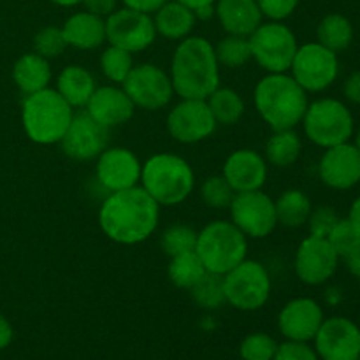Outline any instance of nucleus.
<instances>
[{"label":"nucleus","instance_id":"f257e3e1","mask_svg":"<svg viewBox=\"0 0 360 360\" xmlns=\"http://www.w3.org/2000/svg\"><path fill=\"white\" fill-rule=\"evenodd\" d=\"M160 221V206L141 185L108 193L98 210V227L116 245L134 246L150 239Z\"/></svg>","mask_w":360,"mask_h":360},{"label":"nucleus","instance_id":"f03ea898","mask_svg":"<svg viewBox=\"0 0 360 360\" xmlns=\"http://www.w3.org/2000/svg\"><path fill=\"white\" fill-rule=\"evenodd\" d=\"M220 69L214 46L200 35H188L178 42L171 58L174 94L179 98H207L220 86Z\"/></svg>","mask_w":360,"mask_h":360},{"label":"nucleus","instance_id":"7ed1b4c3","mask_svg":"<svg viewBox=\"0 0 360 360\" xmlns=\"http://www.w3.org/2000/svg\"><path fill=\"white\" fill-rule=\"evenodd\" d=\"M253 104L273 130L295 129L309 104L308 94L288 72L266 74L253 90Z\"/></svg>","mask_w":360,"mask_h":360},{"label":"nucleus","instance_id":"20e7f679","mask_svg":"<svg viewBox=\"0 0 360 360\" xmlns=\"http://www.w3.org/2000/svg\"><path fill=\"white\" fill-rule=\"evenodd\" d=\"M139 185L160 207L183 204L195 188V172L183 157L155 153L141 169Z\"/></svg>","mask_w":360,"mask_h":360},{"label":"nucleus","instance_id":"39448f33","mask_svg":"<svg viewBox=\"0 0 360 360\" xmlns=\"http://www.w3.org/2000/svg\"><path fill=\"white\" fill-rule=\"evenodd\" d=\"M74 118V109L55 88L27 95L21 105V125L28 139L41 146L60 144Z\"/></svg>","mask_w":360,"mask_h":360},{"label":"nucleus","instance_id":"423d86ee","mask_svg":"<svg viewBox=\"0 0 360 360\" xmlns=\"http://www.w3.org/2000/svg\"><path fill=\"white\" fill-rule=\"evenodd\" d=\"M195 253L207 273L224 276L248 259V238L231 220H213L197 232Z\"/></svg>","mask_w":360,"mask_h":360},{"label":"nucleus","instance_id":"0eeeda50","mask_svg":"<svg viewBox=\"0 0 360 360\" xmlns=\"http://www.w3.org/2000/svg\"><path fill=\"white\" fill-rule=\"evenodd\" d=\"M301 125L306 139L323 150L348 143L355 134L354 112L343 101L334 97L309 102Z\"/></svg>","mask_w":360,"mask_h":360},{"label":"nucleus","instance_id":"6e6552de","mask_svg":"<svg viewBox=\"0 0 360 360\" xmlns=\"http://www.w3.org/2000/svg\"><path fill=\"white\" fill-rule=\"evenodd\" d=\"M252 60L267 74L288 72L299 42L285 21H262L250 35Z\"/></svg>","mask_w":360,"mask_h":360},{"label":"nucleus","instance_id":"1a4fd4ad","mask_svg":"<svg viewBox=\"0 0 360 360\" xmlns=\"http://www.w3.org/2000/svg\"><path fill=\"white\" fill-rule=\"evenodd\" d=\"M271 290V274L259 260L245 259L224 274L225 302L239 311H257L264 308L269 301Z\"/></svg>","mask_w":360,"mask_h":360},{"label":"nucleus","instance_id":"9d476101","mask_svg":"<svg viewBox=\"0 0 360 360\" xmlns=\"http://www.w3.org/2000/svg\"><path fill=\"white\" fill-rule=\"evenodd\" d=\"M340 69L338 53L315 41L299 46L288 72L306 94H322L336 83Z\"/></svg>","mask_w":360,"mask_h":360},{"label":"nucleus","instance_id":"9b49d317","mask_svg":"<svg viewBox=\"0 0 360 360\" xmlns=\"http://www.w3.org/2000/svg\"><path fill=\"white\" fill-rule=\"evenodd\" d=\"M229 214V220L248 239L267 238L278 227L274 199L262 190L236 193Z\"/></svg>","mask_w":360,"mask_h":360},{"label":"nucleus","instance_id":"f8f14e48","mask_svg":"<svg viewBox=\"0 0 360 360\" xmlns=\"http://www.w3.org/2000/svg\"><path fill=\"white\" fill-rule=\"evenodd\" d=\"M122 86L134 105L144 111H160L176 95L169 72L155 63L134 65Z\"/></svg>","mask_w":360,"mask_h":360},{"label":"nucleus","instance_id":"ddd939ff","mask_svg":"<svg viewBox=\"0 0 360 360\" xmlns=\"http://www.w3.org/2000/svg\"><path fill=\"white\" fill-rule=\"evenodd\" d=\"M105 41L125 51H146L157 41L153 16L130 7H118L105 18Z\"/></svg>","mask_w":360,"mask_h":360},{"label":"nucleus","instance_id":"4468645a","mask_svg":"<svg viewBox=\"0 0 360 360\" xmlns=\"http://www.w3.org/2000/svg\"><path fill=\"white\" fill-rule=\"evenodd\" d=\"M167 132L176 143L197 144L217 132V120L206 98H181L167 115Z\"/></svg>","mask_w":360,"mask_h":360},{"label":"nucleus","instance_id":"2eb2a0df","mask_svg":"<svg viewBox=\"0 0 360 360\" xmlns=\"http://www.w3.org/2000/svg\"><path fill=\"white\" fill-rule=\"evenodd\" d=\"M340 255L327 238L308 236L295 250L294 271L304 285H323L334 278L340 267Z\"/></svg>","mask_w":360,"mask_h":360},{"label":"nucleus","instance_id":"dca6fc26","mask_svg":"<svg viewBox=\"0 0 360 360\" xmlns=\"http://www.w3.org/2000/svg\"><path fill=\"white\" fill-rule=\"evenodd\" d=\"M95 160V178L108 193L139 185L143 162L129 148L108 146Z\"/></svg>","mask_w":360,"mask_h":360},{"label":"nucleus","instance_id":"f3484780","mask_svg":"<svg viewBox=\"0 0 360 360\" xmlns=\"http://www.w3.org/2000/svg\"><path fill=\"white\" fill-rule=\"evenodd\" d=\"M313 343L320 360H359L360 327L347 316H330L323 320Z\"/></svg>","mask_w":360,"mask_h":360},{"label":"nucleus","instance_id":"a211bd4d","mask_svg":"<svg viewBox=\"0 0 360 360\" xmlns=\"http://www.w3.org/2000/svg\"><path fill=\"white\" fill-rule=\"evenodd\" d=\"M109 130L95 122L86 111L74 112L69 129L63 134L60 146L69 158L77 162L95 160L108 148Z\"/></svg>","mask_w":360,"mask_h":360},{"label":"nucleus","instance_id":"6ab92c4d","mask_svg":"<svg viewBox=\"0 0 360 360\" xmlns=\"http://www.w3.org/2000/svg\"><path fill=\"white\" fill-rule=\"evenodd\" d=\"M319 178L333 190H352L360 183V151L354 143L323 150L319 162Z\"/></svg>","mask_w":360,"mask_h":360},{"label":"nucleus","instance_id":"aec40b11","mask_svg":"<svg viewBox=\"0 0 360 360\" xmlns=\"http://www.w3.org/2000/svg\"><path fill=\"white\" fill-rule=\"evenodd\" d=\"M323 320V309L315 299L295 297L285 302L278 313V329L285 340L309 343L315 340Z\"/></svg>","mask_w":360,"mask_h":360},{"label":"nucleus","instance_id":"412c9836","mask_svg":"<svg viewBox=\"0 0 360 360\" xmlns=\"http://www.w3.org/2000/svg\"><path fill=\"white\" fill-rule=\"evenodd\" d=\"M267 169L269 164L262 153L250 148L236 150L225 158L221 176L234 188L236 193L262 190L267 181Z\"/></svg>","mask_w":360,"mask_h":360},{"label":"nucleus","instance_id":"4be33fe9","mask_svg":"<svg viewBox=\"0 0 360 360\" xmlns=\"http://www.w3.org/2000/svg\"><path fill=\"white\" fill-rule=\"evenodd\" d=\"M136 105L130 101L122 84H105L97 86L91 98L88 101L84 111L97 123L108 130L122 127L132 120L136 112Z\"/></svg>","mask_w":360,"mask_h":360},{"label":"nucleus","instance_id":"5701e85b","mask_svg":"<svg viewBox=\"0 0 360 360\" xmlns=\"http://www.w3.org/2000/svg\"><path fill=\"white\" fill-rule=\"evenodd\" d=\"M214 18L225 34L250 37L264 21L257 0H217Z\"/></svg>","mask_w":360,"mask_h":360},{"label":"nucleus","instance_id":"b1692460","mask_svg":"<svg viewBox=\"0 0 360 360\" xmlns=\"http://www.w3.org/2000/svg\"><path fill=\"white\" fill-rule=\"evenodd\" d=\"M62 32L67 46L81 49V51H91L108 42L105 41V20L88 11H77L70 14L63 21Z\"/></svg>","mask_w":360,"mask_h":360},{"label":"nucleus","instance_id":"393cba45","mask_svg":"<svg viewBox=\"0 0 360 360\" xmlns=\"http://www.w3.org/2000/svg\"><path fill=\"white\" fill-rule=\"evenodd\" d=\"M151 16H153L157 35H162L169 41H183L188 35H192L197 25L195 13L178 0L165 2Z\"/></svg>","mask_w":360,"mask_h":360},{"label":"nucleus","instance_id":"a878e982","mask_svg":"<svg viewBox=\"0 0 360 360\" xmlns=\"http://www.w3.org/2000/svg\"><path fill=\"white\" fill-rule=\"evenodd\" d=\"M11 76H13L18 90L27 97V95L35 94V91L49 88L53 77L51 63H49L48 58L37 55L35 51L25 53L14 62Z\"/></svg>","mask_w":360,"mask_h":360},{"label":"nucleus","instance_id":"bb28decb","mask_svg":"<svg viewBox=\"0 0 360 360\" xmlns=\"http://www.w3.org/2000/svg\"><path fill=\"white\" fill-rule=\"evenodd\" d=\"M55 90L67 101L72 109H84L94 91L97 90L95 77L86 67L67 65L56 76Z\"/></svg>","mask_w":360,"mask_h":360},{"label":"nucleus","instance_id":"cd10ccee","mask_svg":"<svg viewBox=\"0 0 360 360\" xmlns=\"http://www.w3.org/2000/svg\"><path fill=\"white\" fill-rule=\"evenodd\" d=\"M302 151V139L295 129L273 130V136L267 139L264 158L267 164L278 169H287L299 160Z\"/></svg>","mask_w":360,"mask_h":360},{"label":"nucleus","instance_id":"c85d7f7f","mask_svg":"<svg viewBox=\"0 0 360 360\" xmlns=\"http://www.w3.org/2000/svg\"><path fill=\"white\" fill-rule=\"evenodd\" d=\"M274 207H276L278 225H283L287 229H299L308 224L313 204L302 190L288 188L274 200Z\"/></svg>","mask_w":360,"mask_h":360},{"label":"nucleus","instance_id":"c756f323","mask_svg":"<svg viewBox=\"0 0 360 360\" xmlns=\"http://www.w3.org/2000/svg\"><path fill=\"white\" fill-rule=\"evenodd\" d=\"M354 37V25L345 14H327L316 25V42H320L334 53H341L350 48Z\"/></svg>","mask_w":360,"mask_h":360},{"label":"nucleus","instance_id":"7c9ffc66","mask_svg":"<svg viewBox=\"0 0 360 360\" xmlns=\"http://www.w3.org/2000/svg\"><path fill=\"white\" fill-rule=\"evenodd\" d=\"M207 105H210L211 112H213L214 120L218 125L232 127L243 118L246 111V104L243 101L241 94L236 91L234 88L229 86H218L210 97L206 98Z\"/></svg>","mask_w":360,"mask_h":360},{"label":"nucleus","instance_id":"2f4dec72","mask_svg":"<svg viewBox=\"0 0 360 360\" xmlns=\"http://www.w3.org/2000/svg\"><path fill=\"white\" fill-rule=\"evenodd\" d=\"M206 273V267L200 262L195 250L171 257V262L167 266V276L171 283L183 290H190Z\"/></svg>","mask_w":360,"mask_h":360},{"label":"nucleus","instance_id":"473e14b6","mask_svg":"<svg viewBox=\"0 0 360 360\" xmlns=\"http://www.w3.org/2000/svg\"><path fill=\"white\" fill-rule=\"evenodd\" d=\"M214 55H217L220 67L241 69V67H245L252 60L250 39L241 37V35L227 34L214 44Z\"/></svg>","mask_w":360,"mask_h":360},{"label":"nucleus","instance_id":"72a5a7b5","mask_svg":"<svg viewBox=\"0 0 360 360\" xmlns=\"http://www.w3.org/2000/svg\"><path fill=\"white\" fill-rule=\"evenodd\" d=\"M134 55L118 48V46L109 44L101 55V70L105 79L111 81L112 84H123L130 70L134 69Z\"/></svg>","mask_w":360,"mask_h":360},{"label":"nucleus","instance_id":"f704fd0d","mask_svg":"<svg viewBox=\"0 0 360 360\" xmlns=\"http://www.w3.org/2000/svg\"><path fill=\"white\" fill-rule=\"evenodd\" d=\"M190 295L197 306L204 309H217L225 302L224 292V276L213 273H206L192 288Z\"/></svg>","mask_w":360,"mask_h":360},{"label":"nucleus","instance_id":"c9c22d12","mask_svg":"<svg viewBox=\"0 0 360 360\" xmlns=\"http://www.w3.org/2000/svg\"><path fill=\"white\" fill-rule=\"evenodd\" d=\"M197 243V231L190 225L174 224L165 229L160 236V246L165 255L176 257L181 253L193 252Z\"/></svg>","mask_w":360,"mask_h":360},{"label":"nucleus","instance_id":"e433bc0d","mask_svg":"<svg viewBox=\"0 0 360 360\" xmlns=\"http://www.w3.org/2000/svg\"><path fill=\"white\" fill-rule=\"evenodd\" d=\"M199 195L207 207H213V210H229L236 192L224 176L214 174L204 179L202 185H200Z\"/></svg>","mask_w":360,"mask_h":360},{"label":"nucleus","instance_id":"4c0bfd02","mask_svg":"<svg viewBox=\"0 0 360 360\" xmlns=\"http://www.w3.org/2000/svg\"><path fill=\"white\" fill-rule=\"evenodd\" d=\"M278 343L266 333L248 334L239 345V355L243 360H273Z\"/></svg>","mask_w":360,"mask_h":360},{"label":"nucleus","instance_id":"58836bf2","mask_svg":"<svg viewBox=\"0 0 360 360\" xmlns=\"http://www.w3.org/2000/svg\"><path fill=\"white\" fill-rule=\"evenodd\" d=\"M65 48H69V46L63 37L62 27H44L34 37V51L48 60L62 56Z\"/></svg>","mask_w":360,"mask_h":360},{"label":"nucleus","instance_id":"ea45409f","mask_svg":"<svg viewBox=\"0 0 360 360\" xmlns=\"http://www.w3.org/2000/svg\"><path fill=\"white\" fill-rule=\"evenodd\" d=\"M327 241L333 245L340 259H345L348 253H352L360 246V234L348 218H340V221L334 225V229L327 236Z\"/></svg>","mask_w":360,"mask_h":360},{"label":"nucleus","instance_id":"a19ab883","mask_svg":"<svg viewBox=\"0 0 360 360\" xmlns=\"http://www.w3.org/2000/svg\"><path fill=\"white\" fill-rule=\"evenodd\" d=\"M340 221V214L336 210L330 206H319L313 207L311 214L308 218V229L309 236H316V238H327L329 232L333 231L334 225Z\"/></svg>","mask_w":360,"mask_h":360},{"label":"nucleus","instance_id":"79ce46f5","mask_svg":"<svg viewBox=\"0 0 360 360\" xmlns=\"http://www.w3.org/2000/svg\"><path fill=\"white\" fill-rule=\"evenodd\" d=\"M301 0H257L262 16L269 21H285L295 13Z\"/></svg>","mask_w":360,"mask_h":360},{"label":"nucleus","instance_id":"37998d69","mask_svg":"<svg viewBox=\"0 0 360 360\" xmlns=\"http://www.w3.org/2000/svg\"><path fill=\"white\" fill-rule=\"evenodd\" d=\"M273 360H320L315 348L309 347V343L302 341H285L278 345V350Z\"/></svg>","mask_w":360,"mask_h":360},{"label":"nucleus","instance_id":"c03bdc74","mask_svg":"<svg viewBox=\"0 0 360 360\" xmlns=\"http://www.w3.org/2000/svg\"><path fill=\"white\" fill-rule=\"evenodd\" d=\"M118 4L120 0H83L81 6L84 7V11L91 14H97L101 18H108L109 14L115 13L118 9Z\"/></svg>","mask_w":360,"mask_h":360},{"label":"nucleus","instance_id":"a18cd8bd","mask_svg":"<svg viewBox=\"0 0 360 360\" xmlns=\"http://www.w3.org/2000/svg\"><path fill=\"white\" fill-rule=\"evenodd\" d=\"M343 95L350 104L360 105V70H355L345 79Z\"/></svg>","mask_w":360,"mask_h":360},{"label":"nucleus","instance_id":"49530a36","mask_svg":"<svg viewBox=\"0 0 360 360\" xmlns=\"http://www.w3.org/2000/svg\"><path fill=\"white\" fill-rule=\"evenodd\" d=\"M165 2H169V0H122V4L125 7L141 11V13L146 14H153L155 11L160 9Z\"/></svg>","mask_w":360,"mask_h":360},{"label":"nucleus","instance_id":"de8ad7c7","mask_svg":"<svg viewBox=\"0 0 360 360\" xmlns=\"http://www.w3.org/2000/svg\"><path fill=\"white\" fill-rule=\"evenodd\" d=\"M13 338H14L13 326H11V322L6 319V316L0 315V350L9 347Z\"/></svg>","mask_w":360,"mask_h":360},{"label":"nucleus","instance_id":"09e8293b","mask_svg":"<svg viewBox=\"0 0 360 360\" xmlns=\"http://www.w3.org/2000/svg\"><path fill=\"white\" fill-rule=\"evenodd\" d=\"M343 260L345 264H347L348 271H350L355 278H360V246L355 248L352 253H348Z\"/></svg>","mask_w":360,"mask_h":360},{"label":"nucleus","instance_id":"8fccbe9b","mask_svg":"<svg viewBox=\"0 0 360 360\" xmlns=\"http://www.w3.org/2000/svg\"><path fill=\"white\" fill-rule=\"evenodd\" d=\"M347 218L352 221V225H354V227L357 229L359 234H360V195L354 200V202H352L350 211H348V217Z\"/></svg>","mask_w":360,"mask_h":360},{"label":"nucleus","instance_id":"3c124183","mask_svg":"<svg viewBox=\"0 0 360 360\" xmlns=\"http://www.w3.org/2000/svg\"><path fill=\"white\" fill-rule=\"evenodd\" d=\"M178 2L185 4L186 7H190V9H192L193 13H195V11L202 9V7L214 6V2H217V0H178Z\"/></svg>","mask_w":360,"mask_h":360},{"label":"nucleus","instance_id":"603ef678","mask_svg":"<svg viewBox=\"0 0 360 360\" xmlns=\"http://www.w3.org/2000/svg\"><path fill=\"white\" fill-rule=\"evenodd\" d=\"M49 2H53L58 7H76V6H81L83 0H49Z\"/></svg>","mask_w":360,"mask_h":360},{"label":"nucleus","instance_id":"864d4df0","mask_svg":"<svg viewBox=\"0 0 360 360\" xmlns=\"http://www.w3.org/2000/svg\"><path fill=\"white\" fill-rule=\"evenodd\" d=\"M355 146H357V150L360 151V127L357 129V132H355Z\"/></svg>","mask_w":360,"mask_h":360},{"label":"nucleus","instance_id":"5fc2aeb1","mask_svg":"<svg viewBox=\"0 0 360 360\" xmlns=\"http://www.w3.org/2000/svg\"><path fill=\"white\" fill-rule=\"evenodd\" d=\"M359 360H360V359H359Z\"/></svg>","mask_w":360,"mask_h":360}]
</instances>
